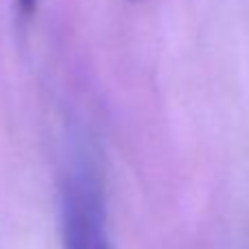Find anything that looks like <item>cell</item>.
Listing matches in <instances>:
<instances>
[{
  "instance_id": "6da1fadb",
  "label": "cell",
  "mask_w": 249,
  "mask_h": 249,
  "mask_svg": "<svg viewBox=\"0 0 249 249\" xmlns=\"http://www.w3.org/2000/svg\"><path fill=\"white\" fill-rule=\"evenodd\" d=\"M64 249H109L103 186L92 162L79 160L61 186Z\"/></svg>"
},
{
  "instance_id": "7a4b0ae2",
  "label": "cell",
  "mask_w": 249,
  "mask_h": 249,
  "mask_svg": "<svg viewBox=\"0 0 249 249\" xmlns=\"http://www.w3.org/2000/svg\"><path fill=\"white\" fill-rule=\"evenodd\" d=\"M18 4H20V9L24 13H31L35 9V4H37V0H18Z\"/></svg>"
}]
</instances>
